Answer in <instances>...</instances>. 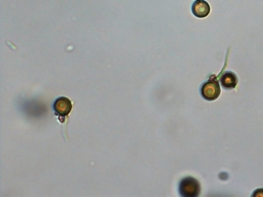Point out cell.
Here are the masks:
<instances>
[{"mask_svg":"<svg viewBox=\"0 0 263 197\" xmlns=\"http://www.w3.org/2000/svg\"><path fill=\"white\" fill-rule=\"evenodd\" d=\"M201 94L207 101H214L218 98L220 94L219 82L215 79L207 80L201 86Z\"/></svg>","mask_w":263,"mask_h":197,"instance_id":"obj_2","label":"cell"},{"mask_svg":"<svg viewBox=\"0 0 263 197\" xmlns=\"http://www.w3.org/2000/svg\"><path fill=\"white\" fill-rule=\"evenodd\" d=\"M194 14L198 17H205L209 15L210 7L208 3L203 0H197L192 7Z\"/></svg>","mask_w":263,"mask_h":197,"instance_id":"obj_5","label":"cell"},{"mask_svg":"<svg viewBox=\"0 0 263 197\" xmlns=\"http://www.w3.org/2000/svg\"><path fill=\"white\" fill-rule=\"evenodd\" d=\"M238 82L237 76L232 72H225L220 78L221 85H222L223 88L226 89L235 88Z\"/></svg>","mask_w":263,"mask_h":197,"instance_id":"obj_4","label":"cell"},{"mask_svg":"<svg viewBox=\"0 0 263 197\" xmlns=\"http://www.w3.org/2000/svg\"><path fill=\"white\" fill-rule=\"evenodd\" d=\"M201 187L199 181L192 177H187L180 181L179 185V193L181 196L196 197L199 196Z\"/></svg>","mask_w":263,"mask_h":197,"instance_id":"obj_1","label":"cell"},{"mask_svg":"<svg viewBox=\"0 0 263 197\" xmlns=\"http://www.w3.org/2000/svg\"><path fill=\"white\" fill-rule=\"evenodd\" d=\"M55 114L61 118H64L70 113L72 110V104L70 101L66 97H60L55 99L53 105Z\"/></svg>","mask_w":263,"mask_h":197,"instance_id":"obj_3","label":"cell"}]
</instances>
